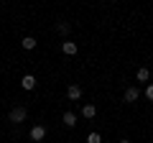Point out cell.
Returning a JSON list of instances; mask_svg holds the SVG:
<instances>
[{
  "label": "cell",
  "mask_w": 153,
  "mask_h": 143,
  "mask_svg": "<svg viewBox=\"0 0 153 143\" xmlns=\"http://www.w3.org/2000/svg\"><path fill=\"white\" fill-rule=\"evenodd\" d=\"M26 118H28V110H26V107H13L10 115H8V120H10V123H23Z\"/></svg>",
  "instance_id": "1"
},
{
  "label": "cell",
  "mask_w": 153,
  "mask_h": 143,
  "mask_svg": "<svg viewBox=\"0 0 153 143\" xmlns=\"http://www.w3.org/2000/svg\"><path fill=\"white\" fill-rule=\"evenodd\" d=\"M76 51H79V46L74 41H61V54L64 56H76Z\"/></svg>",
  "instance_id": "2"
},
{
  "label": "cell",
  "mask_w": 153,
  "mask_h": 143,
  "mask_svg": "<svg viewBox=\"0 0 153 143\" xmlns=\"http://www.w3.org/2000/svg\"><path fill=\"white\" fill-rule=\"evenodd\" d=\"M66 97H69L71 102L82 100V87H79V84H69V87H66Z\"/></svg>",
  "instance_id": "3"
},
{
  "label": "cell",
  "mask_w": 153,
  "mask_h": 143,
  "mask_svg": "<svg viewBox=\"0 0 153 143\" xmlns=\"http://www.w3.org/2000/svg\"><path fill=\"white\" fill-rule=\"evenodd\" d=\"M94 115H97V107H94L92 102H84L82 105V118H84V120H92Z\"/></svg>",
  "instance_id": "4"
},
{
  "label": "cell",
  "mask_w": 153,
  "mask_h": 143,
  "mask_svg": "<svg viewBox=\"0 0 153 143\" xmlns=\"http://www.w3.org/2000/svg\"><path fill=\"white\" fill-rule=\"evenodd\" d=\"M31 138H33L36 143L44 141V138H46V128H44V125H33V128H31Z\"/></svg>",
  "instance_id": "5"
},
{
  "label": "cell",
  "mask_w": 153,
  "mask_h": 143,
  "mask_svg": "<svg viewBox=\"0 0 153 143\" xmlns=\"http://www.w3.org/2000/svg\"><path fill=\"white\" fill-rule=\"evenodd\" d=\"M135 79H138V82H146V84H151V82H148V79H151V69H148V66H140V69L135 72Z\"/></svg>",
  "instance_id": "6"
},
{
  "label": "cell",
  "mask_w": 153,
  "mask_h": 143,
  "mask_svg": "<svg viewBox=\"0 0 153 143\" xmlns=\"http://www.w3.org/2000/svg\"><path fill=\"white\" fill-rule=\"evenodd\" d=\"M123 97H125V102H135V100L140 97V89H138V87H128Z\"/></svg>",
  "instance_id": "7"
},
{
  "label": "cell",
  "mask_w": 153,
  "mask_h": 143,
  "mask_svg": "<svg viewBox=\"0 0 153 143\" xmlns=\"http://www.w3.org/2000/svg\"><path fill=\"white\" fill-rule=\"evenodd\" d=\"M21 87H23V89H36V77H33V74H23Z\"/></svg>",
  "instance_id": "8"
},
{
  "label": "cell",
  "mask_w": 153,
  "mask_h": 143,
  "mask_svg": "<svg viewBox=\"0 0 153 143\" xmlns=\"http://www.w3.org/2000/svg\"><path fill=\"white\" fill-rule=\"evenodd\" d=\"M36 44H38V41L33 39V36H23V41H21V46L26 51H33V49H36Z\"/></svg>",
  "instance_id": "9"
},
{
  "label": "cell",
  "mask_w": 153,
  "mask_h": 143,
  "mask_svg": "<svg viewBox=\"0 0 153 143\" xmlns=\"http://www.w3.org/2000/svg\"><path fill=\"white\" fill-rule=\"evenodd\" d=\"M61 120H64V125H66V128H74V125H76V115H74L71 110H66Z\"/></svg>",
  "instance_id": "10"
},
{
  "label": "cell",
  "mask_w": 153,
  "mask_h": 143,
  "mask_svg": "<svg viewBox=\"0 0 153 143\" xmlns=\"http://www.w3.org/2000/svg\"><path fill=\"white\" fill-rule=\"evenodd\" d=\"M56 31H59L61 36H69V31H71V26H69V23H66V21H59V23H56Z\"/></svg>",
  "instance_id": "11"
},
{
  "label": "cell",
  "mask_w": 153,
  "mask_h": 143,
  "mask_svg": "<svg viewBox=\"0 0 153 143\" xmlns=\"http://www.w3.org/2000/svg\"><path fill=\"white\" fill-rule=\"evenodd\" d=\"M87 143H102V136H100V133H89V136H87Z\"/></svg>",
  "instance_id": "12"
},
{
  "label": "cell",
  "mask_w": 153,
  "mask_h": 143,
  "mask_svg": "<svg viewBox=\"0 0 153 143\" xmlns=\"http://www.w3.org/2000/svg\"><path fill=\"white\" fill-rule=\"evenodd\" d=\"M146 97L153 102V82H151V84H146Z\"/></svg>",
  "instance_id": "13"
},
{
  "label": "cell",
  "mask_w": 153,
  "mask_h": 143,
  "mask_svg": "<svg viewBox=\"0 0 153 143\" xmlns=\"http://www.w3.org/2000/svg\"><path fill=\"white\" fill-rule=\"evenodd\" d=\"M117 143H130V141H128V138H123V141H117Z\"/></svg>",
  "instance_id": "14"
}]
</instances>
